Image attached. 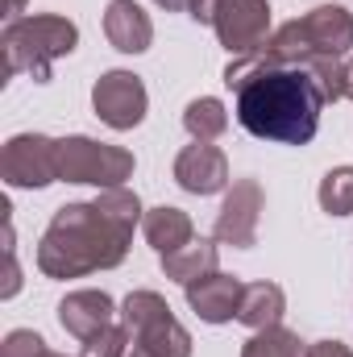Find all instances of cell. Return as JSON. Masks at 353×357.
Here are the masks:
<instances>
[{
  "label": "cell",
  "mask_w": 353,
  "mask_h": 357,
  "mask_svg": "<svg viewBox=\"0 0 353 357\" xmlns=\"http://www.w3.org/2000/svg\"><path fill=\"white\" fill-rule=\"evenodd\" d=\"M225 84L237 91V121L283 146H308L320 129V108L329 104L308 67L270 63L266 54H246L225 67Z\"/></svg>",
  "instance_id": "6da1fadb"
},
{
  "label": "cell",
  "mask_w": 353,
  "mask_h": 357,
  "mask_svg": "<svg viewBox=\"0 0 353 357\" xmlns=\"http://www.w3.org/2000/svg\"><path fill=\"white\" fill-rule=\"evenodd\" d=\"M96 204L117 220V225H125V229H133L146 212H142V199H137V191H129V187H104L100 195H96Z\"/></svg>",
  "instance_id": "7402d4cb"
},
{
  "label": "cell",
  "mask_w": 353,
  "mask_h": 357,
  "mask_svg": "<svg viewBox=\"0 0 353 357\" xmlns=\"http://www.w3.org/2000/svg\"><path fill=\"white\" fill-rule=\"evenodd\" d=\"M104 33L108 42L121 50V54H142L150 50L154 42V25H150V13L133 0H112L104 8Z\"/></svg>",
  "instance_id": "4fadbf2b"
},
{
  "label": "cell",
  "mask_w": 353,
  "mask_h": 357,
  "mask_svg": "<svg viewBox=\"0 0 353 357\" xmlns=\"http://www.w3.org/2000/svg\"><path fill=\"white\" fill-rule=\"evenodd\" d=\"M0 175L8 187H50L59 178V142L46 133H17L0 150Z\"/></svg>",
  "instance_id": "52a82bcc"
},
{
  "label": "cell",
  "mask_w": 353,
  "mask_h": 357,
  "mask_svg": "<svg viewBox=\"0 0 353 357\" xmlns=\"http://www.w3.org/2000/svg\"><path fill=\"white\" fill-rule=\"evenodd\" d=\"M133 229L117 225L96 199L67 204L54 212L38 241V270L46 278H84L96 270H112L125 262Z\"/></svg>",
  "instance_id": "7a4b0ae2"
},
{
  "label": "cell",
  "mask_w": 353,
  "mask_h": 357,
  "mask_svg": "<svg viewBox=\"0 0 353 357\" xmlns=\"http://www.w3.org/2000/svg\"><path fill=\"white\" fill-rule=\"evenodd\" d=\"M283 312H287V295H283L278 282H246L241 307H237V320H241L246 328H254V333L278 328Z\"/></svg>",
  "instance_id": "5bb4252c"
},
{
  "label": "cell",
  "mask_w": 353,
  "mask_h": 357,
  "mask_svg": "<svg viewBox=\"0 0 353 357\" xmlns=\"http://www.w3.org/2000/svg\"><path fill=\"white\" fill-rule=\"evenodd\" d=\"M133 341H137V349H146V354H154V357H191V333L179 324L171 312L154 316L146 328H137Z\"/></svg>",
  "instance_id": "e0dca14e"
},
{
  "label": "cell",
  "mask_w": 353,
  "mask_h": 357,
  "mask_svg": "<svg viewBox=\"0 0 353 357\" xmlns=\"http://www.w3.org/2000/svg\"><path fill=\"white\" fill-rule=\"evenodd\" d=\"M129 357H154V354H146V349H137V345H133V354Z\"/></svg>",
  "instance_id": "f1b7e54d"
},
{
  "label": "cell",
  "mask_w": 353,
  "mask_h": 357,
  "mask_svg": "<svg viewBox=\"0 0 353 357\" xmlns=\"http://www.w3.org/2000/svg\"><path fill=\"white\" fill-rule=\"evenodd\" d=\"M129 328L125 324H108L104 333H96L91 341H84V354L80 357H129Z\"/></svg>",
  "instance_id": "603a6c76"
},
{
  "label": "cell",
  "mask_w": 353,
  "mask_h": 357,
  "mask_svg": "<svg viewBox=\"0 0 353 357\" xmlns=\"http://www.w3.org/2000/svg\"><path fill=\"white\" fill-rule=\"evenodd\" d=\"M42 354H46V341L38 333H29V328L8 333L4 345H0V357H42Z\"/></svg>",
  "instance_id": "cb8c5ba5"
},
{
  "label": "cell",
  "mask_w": 353,
  "mask_h": 357,
  "mask_svg": "<svg viewBox=\"0 0 353 357\" xmlns=\"http://www.w3.org/2000/svg\"><path fill=\"white\" fill-rule=\"evenodd\" d=\"M308 349H299V337L287 328H262L246 341L241 357H303Z\"/></svg>",
  "instance_id": "ffe728a7"
},
{
  "label": "cell",
  "mask_w": 353,
  "mask_h": 357,
  "mask_svg": "<svg viewBox=\"0 0 353 357\" xmlns=\"http://www.w3.org/2000/svg\"><path fill=\"white\" fill-rule=\"evenodd\" d=\"M142 233H146V241H150L158 254H171V250L187 245V241L195 237V225H191V216H187L183 208L163 204V208H150V212L142 216Z\"/></svg>",
  "instance_id": "9a60e30c"
},
{
  "label": "cell",
  "mask_w": 353,
  "mask_h": 357,
  "mask_svg": "<svg viewBox=\"0 0 353 357\" xmlns=\"http://www.w3.org/2000/svg\"><path fill=\"white\" fill-rule=\"evenodd\" d=\"M175 183L191 195H216L229 187V158L212 142H195L175 158Z\"/></svg>",
  "instance_id": "30bf717a"
},
{
  "label": "cell",
  "mask_w": 353,
  "mask_h": 357,
  "mask_svg": "<svg viewBox=\"0 0 353 357\" xmlns=\"http://www.w3.org/2000/svg\"><path fill=\"white\" fill-rule=\"evenodd\" d=\"M266 195L254 178H237L216 212V241L233 250H250L258 241V220H262Z\"/></svg>",
  "instance_id": "9c48e42d"
},
{
  "label": "cell",
  "mask_w": 353,
  "mask_h": 357,
  "mask_svg": "<svg viewBox=\"0 0 353 357\" xmlns=\"http://www.w3.org/2000/svg\"><path fill=\"white\" fill-rule=\"evenodd\" d=\"M0 46H4V75L29 71L38 84H46L50 79V63L80 46V29H75V21L54 17V13L17 17V21H8Z\"/></svg>",
  "instance_id": "277c9868"
},
{
  "label": "cell",
  "mask_w": 353,
  "mask_h": 357,
  "mask_svg": "<svg viewBox=\"0 0 353 357\" xmlns=\"http://www.w3.org/2000/svg\"><path fill=\"white\" fill-rule=\"evenodd\" d=\"M163 270H167V278H175V282H183V287H191V282H200L204 274L216 270V245L204 241V237H191L187 245H179V250H171V254H163Z\"/></svg>",
  "instance_id": "2e32d148"
},
{
  "label": "cell",
  "mask_w": 353,
  "mask_h": 357,
  "mask_svg": "<svg viewBox=\"0 0 353 357\" xmlns=\"http://www.w3.org/2000/svg\"><path fill=\"white\" fill-rule=\"evenodd\" d=\"M146 84L133 71H104L91 88V108L108 129H137L146 121Z\"/></svg>",
  "instance_id": "ba28073f"
},
{
  "label": "cell",
  "mask_w": 353,
  "mask_h": 357,
  "mask_svg": "<svg viewBox=\"0 0 353 357\" xmlns=\"http://www.w3.org/2000/svg\"><path fill=\"white\" fill-rule=\"evenodd\" d=\"M345 100H353V59H345Z\"/></svg>",
  "instance_id": "4316f807"
},
{
  "label": "cell",
  "mask_w": 353,
  "mask_h": 357,
  "mask_svg": "<svg viewBox=\"0 0 353 357\" xmlns=\"http://www.w3.org/2000/svg\"><path fill=\"white\" fill-rule=\"evenodd\" d=\"M320 208L329 216H353V167H337L320 178Z\"/></svg>",
  "instance_id": "d6986e66"
},
{
  "label": "cell",
  "mask_w": 353,
  "mask_h": 357,
  "mask_svg": "<svg viewBox=\"0 0 353 357\" xmlns=\"http://www.w3.org/2000/svg\"><path fill=\"white\" fill-rule=\"evenodd\" d=\"M133 175V154L121 146H104L91 137H63L59 142V178L91 183V187H121Z\"/></svg>",
  "instance_id": "8992f818"
},
{
  "label": "cell",
  "mask_w": 353,
  "mask_h": 357,
  "mask_svg": "<svg viewBox=\"0 0 353 357\" xmlns=\"http://www.w3.org/2000/svg\"><path fill=\"white\" fill-rule=\"evenodd\" d=\"M42 357H67V354H50V349H46V354H42Z\"/></svg>",
  "instance_id": "f546056e"
},
{
  "label": "cell",
  "mask_w": 353,
  "mask_h": 357,
  "mask_svg": "<svg viewBox=\"0 0 353 357\" xmlns=\"http://www.w3.org/2000/svg\"><path fill=\"white\" fill-rule=\"evenodd\" d=\"M353 46V13L341 4H320L287 25H278L270 33L258 54L270 63H287V67H303L316 54H345Z\"/></svg>",
  "instance_id": "3957f363"
},
{
  "label": "cell",
  "mask_w": 353,
  "mask_h": 357,
  "mask_svg": "<svg viewBox=\"0 0 353 357\" xmlns=\"http://www.w3.org/2000/svg\"><path fill=\"white\" fill-rule=\"evenodd\" d=\"M241 291H246L241 278L212 270V274H204L200 282L187 287V303H191V312H195L200 320H208V324H225V320L237 316V307H241Z\"/></svg>",
  "instance_id": "8fae6325"
},
{
  "label": "cell",
  "mask_w": 353,
  "mask_h": 357,
  "mask_svg": "<svg viewBox=\"0 0 353 357\" xmlns=\"http://www.w3.org/2000/svg\"><path fill=\"white\" fill-rule=\"evenodd\" d=\"M183 129L195 137V142H216L225 129H229V112L216 96H200L183 108Z\"/></svg>",
  "instance_id": "ac0fdd59"
},
{
  "label": "cell",
  "mask_w": 353,
  "mask_h": 357,
  "mask_svg": "<svg viewBox=\"0 0 353 357\" xmlns=\"http://www.w3.org/2000/svg\"><path fill=\"white\" fill-rule=\"evenodd\" d=\"M163 312H171L167 307V299L158 295V291H133L125 303H121V324L129 328V333H137V328H146L154 316H163Z\"/></svg>",
  "instance_id": "44dd1931"
},
{
  "label": "cell",
  "mask_w": 353,
  "mask_h": 357,
  "mask_svg": "<svg viewBox=\"0 0 353 357\" xmlns=\"http://www.w3.org/2000/svg\"><path fill=\"white\" fill-rule=\"evenodd\" d=\"M112 316H117V303H112V295H104V291H71V295L59 303L63 328H67L71 337H80V341H91L96 333H104V328L112 324Z\"/></svg>",
  "instance_id": "7c38bea8"
},
{
  "label": "cell",
  "mask_w": 353,
  "mask_h": 357,
  "mask_svg": "<svg viewBox=\"0 0 353 357\" xmlns=\"http://www.w3.org/2000/svg\"><path fill=\"white\" fill-rule=\"evenodd\" d=\"M303 357H353V349L341 341H316V345H308Z\"/></svg>",
  "instance_id": "d4e9b609"
},
{
  "label": "cell",
  "mask_w": 353,
  "mask_h": 357,
  "mask_svg": "<svg viewBox=\"0 0 353 357\" xmlns=\"http://www.w3.org/2000/svg\"><path fill=\"white\" fill-rule=\"evenodd\" d=\"M187 13L200 25H212L220 46L237 59L258 54L270 42V4L266 0H191Z\"/></svg>",
  "instance_id": "5b68a950"
},
{
  "label": "cell",
  "mask_w": 353,
  "mask_h": 357,
  "mask_svg": "<svg viewBox=\"0 0 353 357\" xmlns=\"http://www.w3.org/2000/svg\"><path fill=\"white\" fill-rule=\"evenodd\" d=\"M154 4H163V8H171V13H179V8H191V0H154Z\"/></svg>",
  "instance_id": "83f0119b"
},
{
  "label": "cell",
  "mask_w": 353,
  "mask_h": 357,
  "mask_svg": "<svg viewBox=\"0 0 353 357\" xmlns=\"http://www.w3.org/2000/svg\"><path fill=\"white\" fill-rule=\"evenodd\" d=\"M21 8H25V0H4V13H8V21H17V17H21Z\"/></svg>",
  "instance_id": "484cf974"
}]
</instances>
